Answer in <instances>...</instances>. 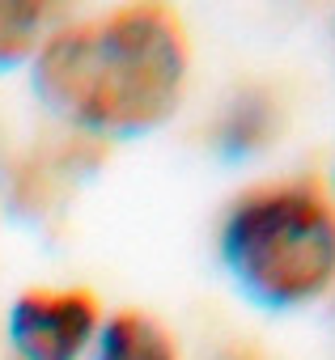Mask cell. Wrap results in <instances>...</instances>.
<instances>
[{
  "label": "cell",
  "instance_id": "obj_1",
  "mask_svg": "<svg viewBox=\"0 0 335 360\" xmlns=\"http://www.w3.org/2000/svg\"><path fill=\"white\" fill-rule=\"evenodd\" d=\"M191 43L165 5H123L98 22H72L34 56L39 102L94 136H140L175 115Z\"/></svg>",
  "mask_w": 335,
  "mask_h": 360
},
{
  "label": "cell",
  "instance_id": "obj_2",
  "mask_svg": "<svg viewBox=\"0 0 335 360\" xmlns=\"http://www.w3.org/2000/svg\"><path fill=\"white\" fill-rule=\"evenodd\" d=\"M221 263L259 309H297L335 284V195L305 178L242 191L217 233Z\"/></svg>",
  "mask_w": 335,
  "mask_h": 360
},
{
  "label": "cell",
  "instance_id": "obj_3",
  "mask_svg": "<svg viewBox=\"0 0 335 360\" xmlns=\"http://www.w3.org/2000/svg\"><path fill=\"white\" fill-rule=\"evenodd\" d=\"M102 326L89 288H26L9 309V343L22 360H77Z\"/></svg>",
  "mask_w": 335,
  "mask_h": 360
},
{
  "label": "cell",
  "instance_id": "obj_4",
  "mask_svg": "<svg viewBox=\"0 0 335 360\" xmlns=\"http://www.w3.org/2000/svg\"><path fill=\"white\" fill-rule=\"evenodd\" d=\"M94 360H179V339L144 309H115L94 335Z\"/></svg>",
  "mask_w": 335,
  "mask_h": 360
},
{
  "label": "cell",
  "instance_id": "obj_5",
  "mask_svg": "<svg viewBox=\"0 0 335 360\" xmlns=\"http://www.w3.org/2000/svg\"><path fill=\"white\" fill-rule=\"evenodd\" d=\"M272 136H276V102L259 89L234 98V106L221 115V127H217V140L229 157H251Z\"/></svg>",
  "mask_w": 335,
  "mask_h": 360
},
{
  "label": "cell",
  "instance_id": "obj_6",
  "mask_svg": "<svg viewBox=\"0 0 335 360\" xmlns=\"http://www.w3.org/2000/svg\"><path fill=\"white\" fill-rule=\"evenodd\" d=\"M47 5L39 0H0V72L39 56L47 30Z\"/></svg>",
  "mask_w": 335,
  "mask_h": 360
},
{
  "label": "cell",
  "instance_id": "obj_7",
  "mask_svg": "<svg viewBox=\"0 0 335 360\" xmlns=\"http://www.w3.org/2000/svg\"><path fill=\"white\" fill-rule=\"evenodd\" d=\"M229 360H259L255 352H238V356H229Z\"/></svg>",
  "mask_w": 335,
  "mask_h": 360
},
{
  "label": "cell",
  "instance_id": "obj_8",
  "mask_svg": "<svg viewBox=\"0 0 335 360\" xmlns=\"http://www.w3.org/2000/svg\"><path fill=\"white\" fill-rule=\"evenodd\" d=\"M331 195H335V187H331Z\"/></svg>",
  "mask_w": 335,
  "mask_h": 360
}]
</instances>
